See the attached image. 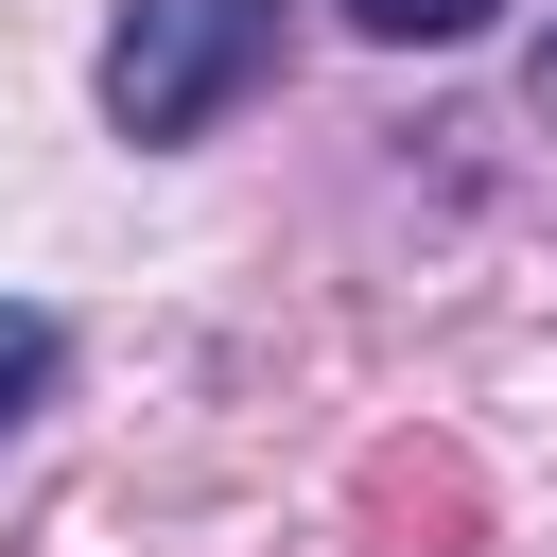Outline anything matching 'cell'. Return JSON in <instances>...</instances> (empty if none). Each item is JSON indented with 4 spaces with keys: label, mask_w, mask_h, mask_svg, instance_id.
<instances>
[{
    "label": "cell",
    "mask_w": 557,
    "mask_h": 557,
    "mask_svg": "<svg viewBox=\"0 0 557 557\" xmlns=\"http://www.w3.org/2000/svg\"><path fill=\"white\" fill-rule=\"evenodd\" d=\"M278 35H296V0H122L104 122L122 139H209L244 87H278Z\"/></svg>",
    "instance_id": "6da1fadb"
},
{
    "label": "cell",
    "mask_w": 557,
    "mask_h": 557,
    "mask_svg": "<svg viewBox=\"0 0 557 557\" xmlns=\"http://www.w3.org/2000/svg\"><path fill=\"white\" fill-rule=\"evenodd\" d=\"M348 35H383V52H453V35H487L505 0H331Z\"/></svg>",
    "instance_id": "7a4b0ae2"
},
{
    "label": "cell",
    "mask_w": 557,
    "mask_h": 557,
    "mask_svg": "<svg viewBox=\"0 0 557 557\" xmlns=\"http://www.w3.org/2000/svg\"><path fill=\"white\" fill-rule=\"evenodd\" d=\"M52 366H70V331H52L35 296H0V435H17L35 400H52Z\"/></svg>",
    "instance_id": "3957f363"
}]
</instances>
